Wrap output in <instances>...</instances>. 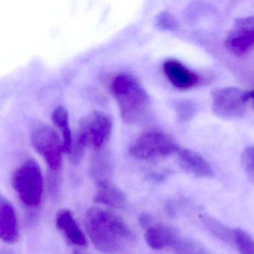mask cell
Segmentation results:
<instances>
[{"label": "cell", "instance_id": "obj_11", "mask_svg": "<svg viewBox=\"0 0 254 254\" xmlns=\"http://www.w3.org/2000/svg\"><path fill=\"white\" fill-rule=\"evenodd\" d=\"M178 153L180 165L186 172L200 178L213 176L210 165L200 154L187 148H181Z\"/></svg>", "mask_w": 254, "mask_h": 254}, {"label": "cell", "instance_id": "obj_15", "mask_svg": "<svg viewBox=\"0 0 254 254\" xmlns=\"http://www.w3.org/2000/svg\"><path fill=\"white\" fill-rule=\"evenodd\" d=\"M53 120L62 134L64 152L70 154L73 142L72 139L70 126H69V114L63 107L56 108L53 113Z\"/></svg>", "mask_w": 254, "mask_h": 254}, {"label": "cell", "instance_id": "obj_10", "mask_svg": "<svg viewBox=\"0 0 254 254\" xmlns=\"http://www.w3.org/2000/svg\"><path fill=\"white\" fill-rule=\"evenodd\" d=\"M56 224L69 242L76 246H87V239L70 211L59 210L56 216Z\"/></svg>", "mask_w": 254, "mask_h": 254}, {"label": "cell", "instance_id": "obj_18", "mask_svg": "<svg viewBox=\"0 0 254 254\" xmlns=\"http://www.w3.org/2000/svg\"><path fill=\"white\" fill-rule=\"evenodd\" d=\"M234 242L240 254H254V240L242 229L234 230Z\"/></svg>", "mask_w": 254, "mask_h": 254}, {"label": "cell", "instance_id": "obj_2", "mask_svg": "<svg viewBox=\"0 0 254 254\" xmlns=\"http://www.w3.org/2000/svg\"><path fill=\"white\" fill-rule=\"evenodd\" d=\"M111 91L122 118L129 124L140 121L148 112L150 98L143 86L133 75L120 74L113 79Z\"/></svg>", "mask_w": 254, "mask_h": 254}, {"label": "cell", "instance_id": "obj_12", "mask_svg": "<svg viewBox=\"0 0 254 254\" xmlns=\"http://www.w3.org/2000/svg\"><path fill=\"white\" fill-rule=\"evenodd\" d=\"M0 236L8 243H14L18 238L15 211L11 203L3 197L0 203Z\"/></svg>", "mask_w": 254, "mask_h": 254}, {"label": "cell", "instance_id": "obj_9", "mask_svg": "<svg viewBox=\"0 0 254 254\" xmlns=\"http://www.w3.org/2000/svg\"><path fill=\"white\" fill-rule=\"evenodd\" d=\"M163 67L166 78L176 88L181 90L191 88L198 81L197 74L175 59L166 60L163 63Z\"/></svg>", "mask_w": 254, "mask_h": 254}, {"label": "cell", "instance_id": "obj_13", "mask_svg": "<svg viewBox=\"0 0 254 254\" xmlns=\"http://www.w3.org/2000/svg\"><path fill=\"white\" fill-rule=\"evenodd\" d=\"M145 238L148 246L153 249L160 250L173 246L179 236L175 229L158 224L149 227Z\"/></svg>", "mask_w": 254, "mask_h": 254}, {"label": "cell", "instance_id": "obj_7", "mask_svg": "<svg viewBox=\"0 0 254 254\" xmlns=\"http://www.w3.org/2000/svg\"><path fill=\"white\" fill-rule=\"evenodd\" d=\"M249 101L248 92L236 87H223L212 93V112L224 119H236L243 117Z\"/></svg>", "mask_w": 254, "mask_h": 254}, {"label": "cell", "instance_id": "obj_19", "mask_svg": "<svg viewBox=\"0 0 254 254\" xmlns=\"http://www.w3.org/2000/svg\"><path fill=\"white\" fill-rule=\"evenodd\" d=\"M241 162L245 173L254 182V146L249 147L243 151Z\"/></svg>", "mask_w": 254, "mask_h": 254}, {"label": "cell", "instance_id": "obj_14", "mask_svg": "<svg viewBox=\"0 0 254 254\" xmlns=\"http://www.w3.org/2000/svg\"><path fill=\"white\" fill-rule=\"evenodd\" d=\"M96 185L98 190L94 197L96 203L119 209L126 207L127 205L126 195L120 189L114 185L111 181H103Z\"/></svg>", "mask_w": 254, "mask_h": 254}, {"label": "cell", "instance_id": "obj_24", "mask_svg": "<svg viewBox=\"0 0 254 254\" xmlns=\"http://www.w3.org/2000/svg\"><path fill=\"white\" fill-rule=\"evenodd\" d=\"M2 254H14V253L11 252V251H5L2 253Z\"/></svg>", "mask_w": 254, "mask_h": 254}, {"label": "cell", "instance_id": "obj_3", "mask_svg": "<svg viewBox=\"0 0 254 254\" xmlns=\"http://www.w3.org/2000/svg\"><path fill=\"white\" fill-rule=\"evenodd\" d=\"M111 130L112 121L105 114L94 112L84 117L78 125L76 140L69 155L71 160L78 163L85 147L102 148L109 140Z\"/></svg>", "mask_w": 254, "mask_h": 254}, {"label": "cell", "instance_id": "obj_23", "mask_svg": "<svg viewBox=\"0 0 254 254\" xmlns=\"http://www.w3.org/2000/svg\"><path fill=\"white\" fill-rule=\"evenodd\" d=\"M248 96L249 100L251 99V100L254 101V90H252V91L248 92Z\"/></svg>", "mask_w": 254, "mask_h": 254}, {"label": "cell", "instance_id": "obj_6", "mask_svg": "<svg viewBox=\"0 0 254 254\" xmlns=\"http://www.w3.org/2000/svg\"><path fill=\"white\" fill-rule=\"evenodd\" d=\"M31 142L35 151L45 160L50 172H60L64 148L57 132L48 125H38L31 133Z\"/></svg>", "mask_w": 254, "mask_h": 254}, {"label": "cell", "instance_id": "obj_17", "mask_svg": "<svg viewBox=\"0 0 254 254\" xmlns=\"http://www.w3.org/2000/svg\"><path fill=\"white\" fill-rule=\"evenodd\" d=\"M172 248L175 254H210L200 242L191 238H178Z\"/></svg>", "mask_w": 254, "mask_h": 254}, {"label": "cell", "instance_id": "obj_21", "mask_svg": "<svg viewBox=\"0 0 254 254\" xmlns=\"http://www.w3.org/2000/svg\"><path fill=\"white\" fill-rule=\"evenodd\" d=\"M49 191L53 198L57 197L60 188V176L59 172H50L48 179Z\"/></svg>", "mask_w": 254, "mask_h": 254}, {"label": "cell", "instance_id": "obj_1", "mask_svg": "<svg viewBox=\"0 0 254 254\" xmlns=\"http://www.w3.org/2000/svg\"><path fill=\"white\" fill-rule=\"evenodd\" d=\"M85 224L92 242L103 254L118 252L132 238L130 229L121 218L102 208H90L86 213Z\"/></svg>", "mask_w": 254, "mask_h": 254}, {"label": "cell", "instance_id": "obj_20", "mask_svg": "<svg viewBox=\"0 0 254 254\" xmlns=\"http://www.w3.org/2000/svg\"><path fill=\"white\" fill-rule=\"evenodd\" d=\"M157 25L160 26V29L172 30L176 28L177 23L172 14L162 13L157 17Z\"/></svg>", "mask_w": 254, "mask_h": 254}, {"label": "cell", "instance_id": "obj_16", "mask_svg": "<svg viewBox=\"0 0 254 254\" xmlns=\"http://www.w3.org/2000/svg\"><path fill=\"white\" fill-rule=\"evenodd\" d=\"M200 220L206 230L215 237L228 243L234 242V230L229 228L216 218L207 214L200 215Z\"/></svg>", "mask_w": 254, "mask_h": 254}, {"label": "cell", "instance_id": "obj_8", "mask_svg": "<svg viewBox=\"0 0 254 254\" xmlns=\"http://www.w3.org/2000/svg\"><path fill=\"white\" fill-rule=\"evenodd\" d=\"M227 50L236 56H243L254 48V17L235 20L225 40Z\"/></svg>", "mask_w": 254, "mask_h": 254}, {"label": "cell", "instance_id": "obj_4", "mask_svg": "<svg viewBox=\"0 0 254 254\" xmlns=\"http://www.w3.org/2000/svg\"><path fill=\"white\" fill-rule=\"evenodd\" d=\"M11 184L25 206L36 208L41 204L44 181L41 169L35 160H27L14 171Z\"/></svg>", "mask_w": 254, "mask_h": 254}, {"label": "cell", "instance_id": "obj_22", "mask_svg": "<svg viewBox=\"0 0 254 254\" xmlns=\"http://www.w3.org/2000/svg\"><path fill=\"white\" fill-rule=\"evenodd\" d=\"M139 221H140L141 224L143 227H145V226H148L149 223L151 222V218L148 214H142L140 216V218H139Z\"/></svg>", "mask_w": 254, "mask_h": 254}, {"label": "cell", "instance_id": "obj_5", "mask_svg": "<svg viewBox=\"0 0 254 254\" xmlns=\"http://www.w3.org/2000/svg\"><path fill=\"white\" fill-rule=\"evenodd\" d=\"M179 145L163 132L149 130L139 135L130 145V154L140 160H152L178 152Z\"/></svg>", "mask_w": 254, "mask_h": 254}, {"label": "cell", "instance_id": "obj_25", "mask_svg": "<svg viewBox=\"0 0 254 254\" xmlns=\"http://www.w3.org/2000/svg\"><path fill=\"white\" fill-rule=\"evenodd\" d=\"M73 254H83L82 253L79 252V251H75Z\"/></svg>", "mask_w": 254, "mask_h": 254}]
</instances>
